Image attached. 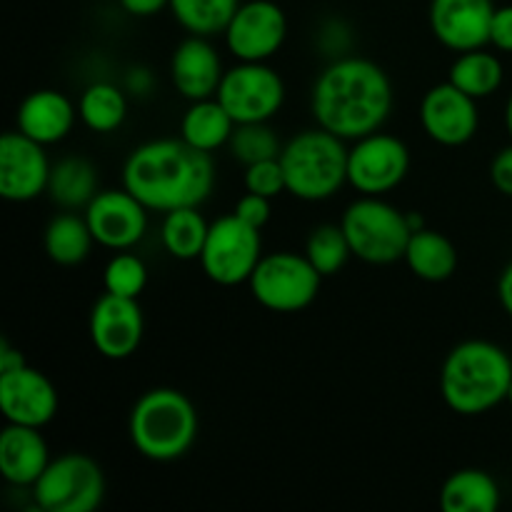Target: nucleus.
<instances>
[{
    "instance_id": "nucleus-4",
    "label": "nucleus",
    "mask_w": 512,
    "mask_h": 512,
    "mask_svg": "<svg viewBox=\"0 0 512 512\" xmlns=\"http://www.w3.org/2000/svg\"><path fill=\"white\" fill-rule=\"evenodd\" d=\"M198 428L193 400L175 388L145 390L128 420L130 443L153 463H173L188 455L198 440Z\"/></svg>"
},
{
    "instance_id": "nucleus-1",
    "label": "nucleus",
    "mask_w": 512,
    "mask_h": 512,
    "mask_svg": "<svg viewBox=\"0 0 512 512\" xmlns=\"http://www.w3.org/2000/svg\"><path fill=\"white\" fill-rule=\"evenodd\" d=\"M315 123L345 143L383 130L393 113V83L375 60L340 55L325 65L310 90Z\"/></svg>"
},
{
    "instance_id": "nucleus-25",
    "label": "nucleus",
    "mask_w": 512,
    "mask_h": 512,
    "mask_svg": "<svg viewBox=\"0 0 512 512\" xmlns=\"http://www.w3.org/2000/svg\"><path fill=\"white\" fill-rule=\"evenodd\" d=\"M98 193V170H95V165L88 158L65 155L58 163H53L48 180V195L58 208L85 210Z\"/></svg>"
},
{
    "instance_id": "nucleus-8",
    "label": "nucleus",
    "mask_w": 512,
    "mask_h": 512,
    "mask_svg": "<svg viewBox=\"0 0 512 512\" xmlns=\"http://www.w3.org/2000/svg\"><path fill=\"white\" fill-rule=\"evenodd\" d=\"M30 490L45 512H93L105 498V473L90 455L65 453L50 460Z\"/></svg>"
},
{
    "instance_id": "nucleus-7",
    "label": "nucleus",
    "mask_w": 512,
    "mask_h": 512,
    "mask_svg": "<svg viewBox=\"0 0 512 512\" xmlns=\"http://www.w3.org/2000/svg\"><path fill=\"white\" fill-rule=\"evenodd\" d=\"M255 303L270 313H300L315 303L323 275L305 255L280 250L260 258L253 278L248 280Z\"/></svg>"
},
{
    "instance_id": "nucleus-19",
    "label": "nucleus",
    "mask_w": 512,
    "mask_h": 512,
    "mask_svg": "<svg viewBox=\"0 0 512 512\" xmlns=\"http://www.w3.org/2000/svg\"><path fill=\"white\" fill-rule=\"evenodd\" d=\"M223 75V58L210 38L188 35L175 45L173 58H170V80L185 100L193 103V100L215 98Z\"/></svg>"
},
{
    "instance_id": "nucleus-14",
    "label": "nucleus",
    "mask_w": 512,
    "mask_h": 512,
    "mask_svg": "<svg viewBox=\"0 0 512 512\" xmlns=\"http://www.w3.org/2000/svg\"><path fill=\"white\" fill-rule=\"evenodd\" d=\"M53 163L45 145L20 130H10L0 138V195L10 203H30L48 193Z\"/></svg>"
},
{
    "instance_id": "nucleus-11",
    "label": "nucleus",
    "mask_w": 512,
    "mask_h": 512,
    "mask_svg": "<svg viewBox=\"0 0 512 512\" xmlns=\"http://www.w3.org/2000/svg\"><path fill=\"white\" fill-rule=\"evenodd\" d=\"M410 173V150L395 135L370 133L348 148V185L360 195H385Z\"/></svg>"
},
{
    "instance_id": "nucleus-33",
    "label": "nucleus",
    "mask_w": 512,
    "mask_h": 512,
    "mask_svg": "<svg viewBox=\"0 0 512 512\" xmlns=\"http://www.w3.org/2000/svg\"><path fill=\"white\" fill-rule=\"evenodd\" d=\"M148 285V265L140 255L130 250H118L108 260L103 270V288L105 293L118 295V298L138 300Z\"/></svg>"
},
{
    "instance_id": "nucleus-38",
    "label": "nucleus",
    "mask_w": 512,
    "mask_h": 512,
    "mask_svg": "<svg viewBox=\"0 0 512 512\" xmlns=\"http://www.w3.org/2000/svg\"><path fill=\"white\" fill-rule=\"evenodd\" d=\"M120 5L133 18H153V15L170 8V0H120Z\"/></svg>"
},
{
    "instance_id": "nucleus-35",
    "label": "nucleus",
    "mask_w": 512,
    "mask_h": 512,
    "mask_svg": "<svg viewBox=\"0 0 512 512\" xmlns=\"http://www.w3.org/2000/svg\"><path fill=\"white\" fill-rule=\"evenodd\" d=\"M235 215L240 220H245L248 225L253 228L263 230L268 225L270 215H273V205H270V198H263V195H255V193H245L243 198L235 203Z\"/></svg>"
},
{
    "instance_id": "nucleus-12",
    "label": "nucleus",
    "mask_w": 512,
    "mask_h": 512,
    "mask_svg": "<svg viewBox=\"0 0 512 512\" xmlns=\"http://www.w3.org/2000/svg\"><path fill=\"white\" fill-rule=\"evenodd\" d=\"M225 48L240 63H268L288 38L285 10L273 0L240 3L223 33Z\"/></svg>"
},
{
    "instance_id": "nucleus-2",
    "label": "nucleus",
    "mask_w": 512,
    "mask_h": 512,
    "mask_svg": "<svg viewBox=\"0 0 512 512\" xmlns=\"http://www.w3.org/2000/svg\"><path fill=\"white\" fill-rule=\"evenodd\" d=\"M123 188L150 213L200 208L215 188L213 153L193 148L183 138L148 140L125 158Z\"/></svg>"
},
{
    "instance_id": "nucleus-10",
    "label": "nucleus",
    "mask_w": 512,
    "mask_h": 512,
    "mask_svg": "<svg viewBox=\"0 0 512 512\" xmlns=\"http://www.w3.org/2000/svg\"><path fill=\"white\" fill-rule=\"evenodd\" d=\"M283 75L268 63H240L225 70L215 98L235 123H270L285 105Z\"/></svg>"
},
{
    "instance_id": "nucleus-22",
    "label": "nucleus",
    "mask_w": 512,
    "mask_h": 512,
    "mask_svg": "<svg viewBox=\"0 0 512 512\" xmlns=\"http://www.w3.org/2000/svg\"><path fill=\"white\" fill-rule=\"evenodd\" d=\"M403 260L415 278L425 280V283H445L458 270V248L448 235L420 228L410 235Z\"/></svg>"
},
{
    "instance_id": "nucleus-3",
    "label": "nucleus",
    "mask_w": 512,
    "mask_h": 512,
    "mask_svg": "<svg viewBox=\"0 0 512 512\" xmlns=\"http://www.w3.org/2000/svg\"><path fill=\"white\" fill-rule=\"evenodd\" d=\"M512 360L490 340H465L455 345L440 368V395L463 418L485 415L508 400Z\"/></svg>"
},
{
    "instance_id": "nucleus-41",
    "label": "nucleus",
    "mask_w": 512,
    "mask_h": 512,
    "mask_svg": "<svg viewBox=\"0 0 512 512\" xmlns=\"http://www.w3.org/2000/svg\"><path fill=\"white\" fill-rule=\"evenodd\" d=\"M20 365H25V358L20 355V350L10 348L8 340H3L0 343V373H8V370L20 368Z\"/></svg>"
},
{
    "instance_id": "nucleus-39",
    "label": "nucleus",
    "mask_w": 512,
    "mask_h": 512,
    "mask_svg": "<svg viewBox=\"0 0 512 512\" xmlns=\"http://www.w3.org/2000/svg\"><path fill=\"white\" fill-rule=\"evenodd\" d=\"M153 73L148 68H133L125 75V93L130 95H148L153 90Z\"/></svg>"
},
{
    "instance_id": "nucleus-26",
    "label": "nucleus",
    "mask_w": 512,
    "mask_h": 512,
    "mask_svg": "<svg viewBox=\"0 0 512 512\" xmlns=\"http://www.w3.org/2000/svg\"><path fill=\"white\" fill-rule=\"evenodd\" d=\"M93 245L95 238L90 233L88 220H85V215H75L73 210L55 215L43 233L45 255L63 268L85 263Z\"/></svg>"
},
{
    "instance_id": "nucleus-18",
    "label": "nucleus",
    "mask_w": 512,
    "mask_h": 512,
    "mask_svg": "<svg viewBox=\"0 0 512 512\" xmlns=\"http://www.w3.org/2000/svg\"><path fill=\"white\" fill-rule=\"evenodd\" d=\"M495 8L493 0H430V30L440 45L455 53L485 48Z\"/></svg>"
},
{
    "instance_id": "nucleus-34",
    "label": "nucleus",
    "mask_w": 512,
    "mask_h": 512,
    "mask_svg": "<svg viewBox=\"0 0 512 512\" xmlns=\"http://www.w3.org/2000/svg\"><path fill=\"white\" fill-rule=\"evenodd\" d=\"M243 183L248 193L263 195V198H278L280 193H288V185H285V173L280 158L273 160H260V163L245 165Z\"/></svg>"
},
{
    "instance_id": "nucleus-29",
    "label": "nucleus",
    "mask_w": 512,
    "mask_h": 512,
    "mask_svg": "<svg viewBox=\"0 0 512 512\" xmlns=\"http://www.w3.org/2000/svg\"><path fill=\"white\" fill-rule=\"evenodd\" d=\"M78 115L93 133H115L128 118V93L120 85L98 80L80 95Z\"/></svg>"
},
{
    "instance_id": "nucleus-13",
    "label": "nucleus",
    "mask_w": 512,
    "mask_h": 512,
    "mask_svg": "<svg viewBox=\"0 0 512 512\" xmlns=\"http://www.w3.org/2000/svg\"><path fill=\"white\" fill-rule=\"evenodd\" d=\"M150 210L130 190H100L85 208L95 243L108 250H130L148 233Z\"/></svg>"
},
{
    "instance_id": "nucleus-5",
    "label": "nucleus",
    "mask_w": 512,
    "mask_h": 512,
    "mask_svg": "<svg viewBox=\"0 0 512 512\" xmlns=\"http://www.w3.org/2000/svg\"><path fill=\"white\" fill-rule=\"evenodd\" d=\"M280 165L293 198L323 203L348 183V145L343 138L318 128L303 130L283 145Z\"/></svg>"
},
{
    "instance_id": "nucleus-36",
    "label": "nucleus",
    "mask_w": 512,
    "mask_h": 512,
    "mask_svg": "<svg viewBox=\"0 0 512 512\" xmlns=\"http://www.w3.org/2000/svg\"><path fill=\"white\" fill-rule=\"evenodd\" d=\"M490 180L498 193L512 198V143L495 153L493 163H490Z\"/></svg>"
},
{
    "instance_id": "nucleus-23",
    "label": "nucleus",
    "mask_w": 512,
    "mask_h": 512,
    "mask_svg": "<svg viewBox=\"0 0 512 512\" xmlns=\"http://www.w3.org/2000/svg\"><path fill=\"white\" fill-rule=\"evenodd\" d=\"M235 125L238 123L233 120V115L225 110L218 98L193 100L180 120V138L193 148L215 153L230 143Z\"/></svg>"
},
{
    "instance_id": "nucleus-28",
    "label": "nucleus",
    "mask_w": 512,
    "mask_h": 512,
    "mask_svg": "<svg viewBox=\"0 0 512 512\" xmlns=\"http://www.w3.org/2000/svg\"><path fill=\"white\" fill-rule=\"evenodd\" d=\"M450 83L468 93L470 98L485 100L500 90L505 80L503 60L495 53H488L485 48L468 50V53H458V58L450 65Z\"/></svg>"
},
{
    "instance_id": "nucleus-6",
    "label": "nucleus",
    "mask_w": 512,
    "mask_h": 512,
    "mask_svg": "<svg viewBox=\"0 0 512 512\" xmlns=\"http://www.w3.org/2000/svg\"><path fill=\"white\" fill-rule=\"evenodd\" d=\"M340 228L345 230L353 258L368 265H393L405 258L410 228L408 213L383 200V195H360L345 208Z\"/></svg>"
},
{
    "instance_id": "nucleus-16",
    "label": "nucleus",
    "mask_w": 512,
    "mask_h": 512,
    "mask_svg": "<svg viewBox=\"0 0 512 512\" xmlns=\"http://www.w3.org/2000/svg\"><path fill=\"white\" fill-rule=\"evenodd\" d=\"M90 343L103 358L125 360L138 353L145 335L143 308L133 298L100 295L90 310Z\"/></svg>"
},
{
    "instance_id": "nucleus-32",
    "label": "nucleus",
    "mask_w": 512,
    "mask_h": 512,
    "mask_svg": "<svg viewBox=\"0 0 512 512\" xmlns=\"http://www.w3.org/2000/svg\"><path fill=\"white\" fill-rule=\"evenodd\" d=\"M228 148H230V155H233L240 165H253V163H260V160H273V158H280V153H283V143H280L278 133H275L268 123L235 125Z\"/></svg>"
},
{
    "instance_id": "nucleus-20",
    "label": "nucleus",
    "mask_w": 512,
    "mask_h": 512,
    "mask_svg": "<svg viewBox=\"0 0 512 512\" xmlns=\"http://www.w3.org/2000/svg\"><path fill=\"white\" fill-rule=\"evenodd\" d=\"M50 465V450L40 428L8 423L0 433V475L15 488H33Z\"/></svg>"
},
{
    "instance_id": "nucleus-24",
    "label": "nucleus",
    "mask_w": 512,
    "mask_h": 512,
    "mask_svg": "<svg viewBox=\"0 0 512 512\" xmlns=\"http://www.w3.org/2000/svg\"><path fill=\"white\" fill-rule=\"evenodd\" d=\"M445 512H495L500 508V485L480 468L455 470L440 488Z\"/></svg>"
},
{
    "instance_id": "nucleus-43",
    "label": "nucleus",
    "mask_w": 512,
    "mask_h": 512,
    "mask_svg": "<svg viewBox=\"0 0 512 512\" xmlns=\"http://www.w3.org/2000/svg\"><path fill=\"white\" fill-rule=\"evenodd\" d=\"M508 403L512 405V383H510V393H508Z\"/></svg>"
},
{
    "instance_id": "nucleus-15",
    "label": "nucleus",
    "mask_w": 512,
    "mask_h": 512,
    "mask_svg": "<svg viewBox=\"0 0 512 512\" xmlns=\"http://www.w3.org/2000/svg\"><path fill=\"white\" fill-rule=\"evenodd\" d=\"M420 125L438 145L460 148L470 143L480 128L478 100L455 88L450 80L433 85L420 100Z\"/></svg>"
},
{
    "instance_id": "nucleus-21",
    "label": "nucleus",
    "mask_w": 512,
    "mask_h": 512,
    "mask_svg": "<svg viewBox=\"0 0 512 512\" xmlns=\"http://www.w3.org/2000/svg\"><path fill=\"white\" fill-rule=\"evenodd\" d=\"M75 118H78V110L70 103L68 95L53 88H43L30 93L20 103L15 125H18L20 133L33 138L35 143L55 145L68 138Z\"/></svg>"
},
{
    "instance_id": "nucleus-17",
    "label": "nucleus",
    "mask_w": 512,
    "mask_h": 512,
    "mask_svg": "<svg viewBox=\"0 0 512 512\" xmlns=\"http://www.w3.org/2000/svg\"><path fill=\"white\" fill-rule=\"evenodd\" d=\"M58 390L33 365L0 373V410L8 423L43 430L58 415Z\"/></svg>"
},
{
    "instance_id": "nucleus-30",
    "label": "nucleus",
    "mask_w": 512,
    "mask_h": 512,
    "mask_svg": "<svg viewBox=\"0 0 512 512\" xmlns=\"http://www.w3.org/2000/svg\"><path fill=\"white\" fill-rule=\"evenodd\" d=\"M238 8L240 0H170L168 10L188 35L213 38L225 33Z\"/></svg>"
},
{
    "instance_id": "nucleus-9",
    "label": "nucleus",
    "mask_w": 512,
    "mask_h": 512,
    "mask_svg": "<svg viewBox=\"0 0 512 512\" xmlns=\"http://www.w3.org/2000/svg\"><path fill=\"white\" fill-rule=\"evenodd\" d=\"M263 258V235L258 228L230 213L210 223L200 265L208 280L223 288H235L253 278Z\"/></svg>"
},
{
    "instance_id": "nucleus-31",
    "label": "nucleus",
    "mask_w": 512,
    "mask_h": 512,
    "mask_svg": "<svg viewBox=\"0 0 512 512\" xmlns=\"http://www.w3.org/2000/svg\"><path fill=\"white\" fill-rule=\"evenodd\" d=\"M305 258L313 263V268L323 278L338 275L348 265V260L353 258V250H350L348 238H345V230L333 223H323L318 228H313V233L305 240Z\"/></svg>"
},
{
    "instance_id": "nucleus-42",
    "label": "nucleus",
    "mask_w": 512,
    "mask_h": 512,
    "mask_svg": "<svg viewBox=\"0 0 512 512\" xmlns=\"http://www.w3.org/2000/svg\"><path fill=\"white\" fill-rule=\"evenodd\" d=\"M505 130H508L512 140V95L508 98V105H505Z\"/></svg>"
},
{
    "instance_id": "nucleus-27",
    "label": "nucleus",
    "mask_w": 512,
    "mask_h": 512,
    "mask_svg": "<svg viewBox=\"0 0 512 512\" xmlns=\"http://www.w3.org/2000/svg\"><path fill=\"white\" fill-rule=\"evenodd\" d=\"M208 233L210 223L200 213V208H178L163 215L160 243L170 258L190 263V260H200Z\"/></svg>"
},
{
    "instance_id": "nucleus-40",
    "label": "nucleus",
    "mask_w": 512,
    "mask_h": 512,
    "mask_svg": "<svg viewBox=\"0 0 512 512\" xmlns=\"http://www.w3.org/2000/svg\"><path fill=\"white\" fill-rule=\"evenodd\" d=\"M498 300H500V305H503L505 313H508L512 318V263L505 265V270L500 273Z\"/></svg>"
},
{
    "instance_id": "nucleus-37",
    "label": "nucleus",
    "mask_w": 512,
    "mask_h": 512,
    "mask_svg": "<svg viewBox=\"0 0 512 512\" xmlns=\"http://www.w3.org/2000/svg\"><path fill=\"white\" fill-rule=\"evenodd\" d=\"M490 45L503 53H512V5L495 8L493 25H490Z\"/></svg>"
}]
</instances>
